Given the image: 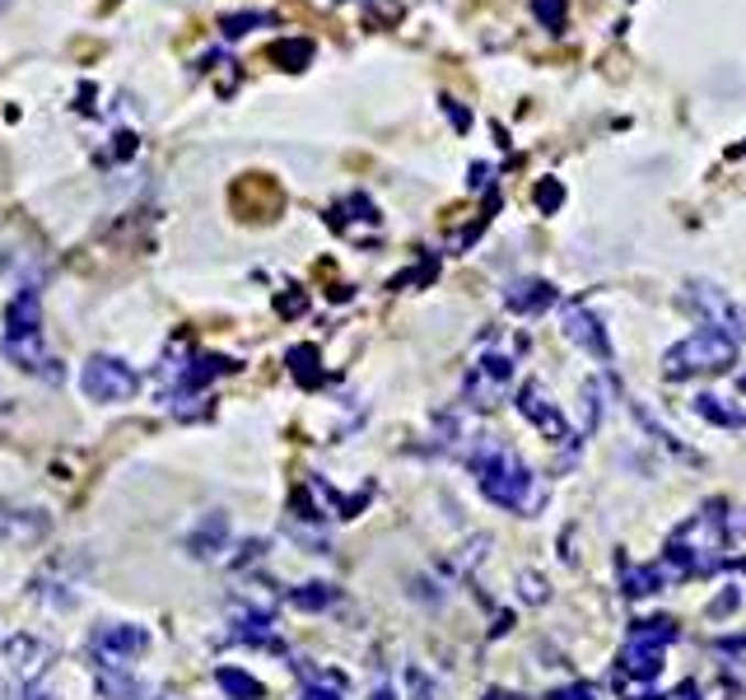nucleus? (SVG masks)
<instances>
[{
  "label": "nucleus",
  "mask_w": 746,
  "mask_h": 700,
  "mask_svg": "<svg viewBox=\"0 0 746 700\" xmlns=\"http://www.w3.org/2000/svg\"><path fill=\"white\" fill-rule=\"evenodd\" d=\"M467 467H471V477H476L481 485V495L490 504H500V510L508 514H523V518H533L546 510V481L527 467L508 444L500 439H476L467 449Z\"/></svg>",
  "instance_id": "1"
},
{
  "label": "nucleus",
  "mask_w": 746,
  "mask_h": 700,
  "mask_svg": "<svg viewBox=\"0 0 746 700\" xmlns=\"http://www.w3.org/2000/svg\"><path fill=\"white\" fill-rule=\"evenodd\" d=\"M728 504L714 500L700 514H691L681 528L667 537V556L658 566L667 579H700V575H718L728 566Z\"/></svg>",
  "instance_id": "2"
},
{
  "label": "nucleus",
  "mask_w": 746,
  "mask_h": 700,
  "mask_svg": "<svg viewBox=\"0 0 746 700\" xmlns=\"http://www.w3.org/2000/svg\"><path fill=\"white\" fill-rule=\"evenodd\" d=\"M733 364H737V341L710 322H700L691 337H681L677 346L662 350V374L672 383L695 379V374H723Z\"/></svg>",
  "instance_id": "3"
},
{
  "label": "nucleus",
  "mask_w": 746,
  "mask_h": 700,
  "mask_svg": "<svg viewBox=\"0 0 746 700\" xmlns=\"http://www.w3.org/2000/svg\"><path fill=\"white\" fill-rule=\"evenodd\" d=\"M677 639H681V626H677L672 616L635 621L630 639H625V649H621V672H630L635 682H654V677L662 672L667 645H677Z\"/></svg>",
  "instance_id": "4"
},
{
  "label": "nucleus",
  "mask_w": 746,
  "mask_h": 700,
  "mask_svg": "<svg viewBox=\"0 0 746 700\" xmlns=\"http://www.w3.org/2000/svg\"><path fill=\"white\" fill-rule=\"evenodd\" d=\"M514 356L508 350H481L476 364H471V374H467V406H476V412H485V406H495L504 393H508V383H514Z\"/></svg>",
  "instance_id": "5"
},
{
  "label": "nucleus",
  "mask_w": 746,
  "mask_h": 700,
  "mask_svg": "<svg viewBox=\"0 0 746 700\" xmlns=\"http://www.w3.org/2000/svg\"><path fill=\"white\" fill-rule=\"evenodd\" d=\"M514 406H518V416L523 420H533L537 430L551 439V444H579V435H574V425L564 420V412H560V402L546 393V383H537V379H527L523 387H518V397H514Z\"/></svg>",
  "instance_id": "6"
},
{
  "label": "nucleus",
  "mask_w": 746,
  "mask_h": 700,
  "mask_svg": "<svg viewBox=\"0 0 746 700\" xmlns=\"http://www.w3.org/2000/svg\"><path fill=\"white\" fill-rule=\"evenodd\" d=\"M80 387L89 402H127V397H135V387H141V374L117 356H94L80 374Z\"/></svg>",
  "instance_id": "7"
},
{
  "label": "nucleus",
  "mask_w": 746,
  "mask_h": 700,
  "mask_svg": "<svg viewBox=\"0 0 746 700\" xmlns=\"http://www.w3.org/2000/svg\"><path fill=\"white\" fill-rule=\"evenodd\" d=\"M685 299H691V308H695L704 322L718 327V332H728V337L742 346V337H746V314L733 304L728 289L714 285V281H691V285H685Z\"/></svg>",
  "instance_id": "8"
},
{
  "label": "nucleus",
  "mask_w": 746,
  "mask_h": 700,
  "mask_svg": "<svg viewBox=\"0 0 746 700\" xmlns=\"http://www.w3.org/2000/svg\"><path fill=\"white\" fill-rule=\"evenodd\" d=\"M560 332L574 341L579 350H588L597 364H612V337H606V327H602V318L593 314V308H583V304H564L560 308Z\"/></svg>",
  "instance_id": "9"
},
{
  "label": "nucleus",
  "mask_w": 746,
  "mask_h": 700,
  "mask_svg": "<svg viewBox=\"0 0 746 700\" xmlns=\"http://www.w3.org/2000/svg\"><path fill=\"white\" fill-rule=\"evenodd\" d=\"M150 649V631L145 626H127V621H112V626L94 631V658L98 668H127V658Z\"/></svg>",
  "instance_id": "10"
},
{
  "label": "nucleus",
  "mask_w": 746,
  "mask_h": 700,
  "mask_svg": "<svg viewBox=\"0 0 746 700\" xmlns=\"http://www.w3.org/2000/svg\"><path fill=\"white\" fill-rule=\"evenodd\" d=\"M504 304H508V314H518V318H537V314H546V308L560 304V289L541 276H523V281L504 285Z\"/></svg>",
  "instance_id": "11"
},
{
  "label": "nucleus",
  "mask_w": 746,
  "mask_h": 700,
  "mask_svg": "<svg viewBox=\"0 0 746 700\" xmlns=\"http://www.w3.org/2000/svg\"><path fill=\"white\" fill-rule=\"evenodd\" d=\"M10 341H43V299H37V289H19L6 304V346Z\"/></svg>",
  "instance_id": "12"
},
{
  "label": "nucleus",
  "mask_w": 746,
  "mask_h": 700,
  "mask_svg": "<svg viewBox=\"0 0 746 700\" xmlns=\"http://www.w3.org/2000/svg\"><path fill=\"white\" fill-rule=\"evenodd\" d=\"M47 528H52V518L43 510H14V504H0V542H10V547L43 542Z\"/></svg>",
  "instance_id": "13"
},
{
  "label": "nucleus",
  "mask_w": 746,
  "mask_h": 700,
  "mask_svg": "<svg viewBox=\"0 0 746 700\" xmlns=\"http://www.w3.org/2000/svg\"><path fill=\"white\" fill-rule=\"evenodd\" d=\"M6 356H10L19 369H24V374L43 379V383H62V379H66V364H56L47 350H43V341H10Z\"/></svg>",
  "instance_id": "14"
},
{
  "label": "nucleus",
  "mask_w": 746,
  "mask_h": 700,
  "mask_svg": "<svg viewBox=\"0 0 746 700\" xmlns=\"http://www.w3.org/2000/svg\"><path fill=\"white\" fill-rule=\"evenodd\" d=\"M224 547H229V518H224V514H206V518L187 533V551H191L196 560H220Z\"/></svg>",
  "instance_id": "15"
},
{
  "label": "nucleus",
  "mask_w": 746,
  "mask_h": 700,
  "mask_svg": "<svg viewBox=\"0 0 746 700\" xmlns=\"http://www.w3.org/2000/svg\"><path fill=\"white\" fill-rule=\"evenodd\" d=\"M691 406H695V416L710 420V425H723V430H746V406L728 402L723 393H700Z\"/></svg>",
  "instance_id": "16"
},
{
  "label": "nucleus",
  "mask_w": 746,
  "mask_h": 700,
  "mask_svg": "<svg viewBox=\"0 0 746 700\" xmlns=\"http://www.w3.org/2000/svg\"><path fill=\"white\" fill-rule=\"evenodd\" d=\"M662 589H667L662 566H630V560H621V593L625 598H649V593H662Z\"/></svg>",
  "instance_id": "17"
},
{
  "label": "nucleus",
  "mask_w": 746,
  "mask_h": 700,
  "mask_svg": "<svg viewBox=\"0 0 746 700\" xmlns=\"http://www.w3.org/2000/svg\"><path fill=\"white\" fill-rule=\"evenodd\" d=\"M233 635L248 639V645H266V649H281L276 635H271V612L266 608H248V612H233Z\"/></svg>",
  "instance_id": "18"
},
{
  "label": "nucleus",
  "mask_w": 746,
  "mask_h": 700,
  "mask_svg": "<svg viewBox=\"0 0 746 700\" xmlns=\"http://www.w3.org/2000/svg\"><path fill=\"white\" fill-rule=\"evenodd\" d=\"M215 687H220L229 700H262L266 696V687L252 672H243V668H220V672H215Z\"/></svg>",
  "instance_id": "19"
},
{
  "label": "nucleus",
  "mask_w": 746,
  "mask_h": 700,
  "mask_svg": "<svg viewBox=\"0 0 746 700\" xmlns=\"http://www.w3.org/2000/svg\"><path fill=\"white\" fill-rule=\"evenodd\" d=\"M6 654H10V664H14V668H19V672H24L29 682H33V672L43 668V658H47V645H37L33 635H14L10 645H6Z\"/></svg>",
  "instance_id": "20"
},
{
  "label": "nucleus",
  "mask_w": 746,
  "mask_h": 700,
  "mask_svg": "<svg viewBox=\"0 0 746 700\" xmlns=\"http://www.w3.org/2000/svg\"><path fill=\"white\" fill-rule=\"evenodd\" d=\"M94 682H98V691H103L108 700H141L145 696V687L135 682L131 672H122V668H98Z\"/></svg>",
  "instance_id": "21"
},
{
  "label": "nucleus",
  "mask_w": 746,
  "mask_h": 700,
  "mask_svg": "<svg viewBox=\"0 0 746 700\" xmlns=\"http://www.w3.org/2000/svg\"><path fill=\"white\" fill-rule=\"evenodd\" d=\"M337 598H341L337 583H318V579H312V583H299V589H289V602H294L299 612H322V608H331Z\"/></svg>",
  "instance_id": "22"
},
{
  "label": "nucleus",
  "mask_w": 746,
  "mask_h": 700,
  "mask_svg": "<svg viewBox=\"0 0 746 700\" xmlns=\"http://www.w3.org/2000/svg\"><path fill=\"white\" fill-rule=\"evenodd\" d=\"M285 364H289V374L299 379L304 387H318V383H322V369H318V346H294L289 356H285Z\"/></svg>",
  "instance_id": "23"
},
{
  "label": "nucleus",
  "mask_w": 746,
  "mask_h": 700,
  "mask_svg": "<svg viewBox=\"0 0 746 700\" xmlns=\"http://www.w3.org/2000/svg\"><path fill=\"white\" fill-rule=\"evenodd\" d=\"M262 24H276V14H271V10H248V14H224L220 19V33L229 37V43H233V37H243V33H252V29H262Z\"/></svg>",
  "instance_id": "24"
},
{
  "label": "nucleus",
  "mask_w": 746,
  "mask_h": 700,
  "mask_svg": "<svg viewBox=\"0 0 746 700\" xmlns=\"http://www.w3.org/2000/svg\"><path fill=\"white\" fill-rule=\"evenodd\" d=\"M271 56H276L285 70H304V66L312 62V43H308V37H289V43H276V47H271Z\"/></svg>",
  "instance_id": "25"
},
{
  "label": "nucleus",
  "mask_w": 746,
  "mask_h": 700,
  "mask_svg": "<svg viewBox=\"0 0 746 700\" xmlns=\"http://www.w3.org/2000/svg\"><path fill=\"white\" fill-rule=\"evenodd\" d=\"M583 402H588V416H583V435H593L597 425H602V416H606V406H602V383H597V379H588V383H583Z\"/></svg>",
  "instance_id": "26"
},
{
  "label": "nucleus",
  "mask_w": 746,
  "mask_h": 700,
  "mask_svg": "<svg viewBox=\"0 0 746 700\" xmlns=\"http://www.w3.org/2000/svg\"><path fill=\"white\" fill-rule=\"evenodd\" d=\"M533 14H537L551 33H560V29H564V0H533Z\"/></svg>",
  "instance_id": "27"
},
{
  "label": "nucleus",
  "mask_w": 746,
  "mask_h": 700,
  "mask_svg": "<svg viewBox=\"0 0 746 700\" xmlns=\"http://www.w3.org/2000/svg\"><path fill=\"white\" fill-rule=\"evenodd\" d=\"M551 700H602V687L597 682H569V687L551 691Z\"/></svg>",
  "instance_id": "28"
},
{
  "label": "nucleus",
  "mask_w": 746,
  "mask_h": 700,
  "mask_svg": "<svg viewBox=\"0 0 746 700\" xmlns=\"http://www.w3.org/2000/svg\"><path fill=\"white\" fill-rule=\"evenodd\" d=\"M537 206H541V210H560V206H564V187H560L556 178L537 183Z\"/></svg>",
  "instance_id": "29"
},
{
  "label": "nucleus",
  "mask_w": 746,
  "mask_h": 700,
  "mask_svg": "<svg viewBox=\"0 0 746 700\" xmlns=\"http://www.w3.org/2000/svg\"><path fill=\"white\" fill-rule=\"evenodd\" d=\"M276 308H281L285 318H299L304 308H308V295H304L299 285H289V295H281V299H276Z\"/></svg>",
  "instance_id": "30"
},
{
  "label": "nucleus",
  "mask_w": 746,
  "mask_h": 700,
  "mask_svg": "<svg viewBox=\"0 0 746 700\" xmlns=\"http://www.w3.org/2000/svg\"><path fill=\"white\" fill-rule=\"evenodd\" d=\"M299 700H341V696L331 691V687H322L318 677H308V682H304V691H299Z\"/></svg>",
  "instance_id": "31"
},
{
  "label": "nucleus",
  "mask_w": 746,
  "mask_h": 700,
  "mask_svg": "<svg viewBox=\"0 0 746 700\" xmlns=\"http://www.w3.org/2000/svg\"><path fill=\"white\" fill-rule=\"evenodd\" d=\"M518 583H523V598H527V602H546V583H541V575H523Z\"/></svg>",
  "instance_id": "32"
},
{
  "label": "nucleus",
  "mask_w": 746,
  "mask_h": 700,
  "mask_svg": "<svg viewBox=\"0 0 746 700\" xmlns=\"http://www.w3.org/2000/svg\"><path fill=\"white\" fill-rule=\"evenodd\" d=\"M737 598H742V593H737V589H728V593H723V598L714 602V608H710V616H728V612L737 608Z\"/></svg>",
  "instance_id": "33"
},
{
  "label": "nucleus",
  "mask_w": 746,
  "mask_h": 700,
  "mask_svg": "<svg viewBox=\"0 0 746 700\" xmlns=\"http://www.w3.org/2000/svg\"><path fill=\"white\" fill-rule=\"evenodd\" d=\"M662 700H700V687H695V682H681V687L667 691Z\"/></svg>",
  "instance_id": "34"
},
{
  "label": "nucleus",
  "mask_w": 746,
  "mask_h": 700,
  "mask_svg": "<svg viewBox=\"0 0 746 700\" xmlns=\"http://www.w3.org/2000/svg\"><path fill=\"white\" fill-rule=\"evenodd\" d=\"M443 112L453 117V127H458V131H467V127H471V117H467V112H462V108H458L453 99H443Z\"/></svg>",
  "instance_id": "35"
},
{
  "label": "nucleus",
  "mask_w": 746,
  "mask_h": 700,
  "mask_svg": "<svg viewBox=\"0 0 746 700\" xmlns=\"http://www.w3.org/2000/svg\"><path fill=\"white\" fill-rule=\"evenodd\" d=\"M24 700H56V696L43 682H24Z\"/></svg>",
  "instance_id": "36"
},
{
  "label": "nucleus",
  "mask_w": 746,
  "mask_h": 700,
  "mask_svg": "<svg viewBox=\"0 0 746 700\" xmlns=\"http://www.w3.org/2000/svg\"><path fill=\"white\" fill-rule=\"evenodd\" d=\"M490 183V168L485 164H471V187H485Z\"/></svg>",
  "instance_id": "37"
},
{
  "label": "nucleus",
  "mask_w": 746,
  "mask_h": 700,
  "mask_svg": "<svg viewBox=\"0 0 746 700\" xmlns=\"http://www.w3.org/2000/svg\"><path fill=\"white\" fill-rule=\"evenodd\" d=\"M369 700H402V696H397V691H392L387 682H379V687H373V691H369Z\"/></svg>",
  "instance_id": "38"
},
{
  "label": "nucleus",
  "mask_w": 746,
  "mask_h": 700,
  "mask_svg": "<svg viewBox=\"0 0 746 700\" xmlns=\"http://www.w3.org/2000/svg\"><path fill=\"white\" fill-rule=\"evenodd\" d=\"M737 387H742V397H746V369H742V379H737Z\"/></svg>",
  "instance_id": "39"
}]
</instances>
